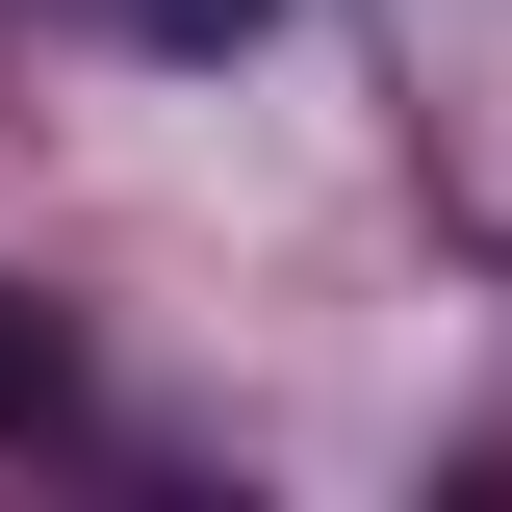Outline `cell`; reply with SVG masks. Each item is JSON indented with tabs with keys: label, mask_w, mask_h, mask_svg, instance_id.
Returning a JSON list of instances; mask_svg holds the SVG:
<instances>
[{
	"label": "cell",
	"mask_w": 512,
	"mask_h": 512,
	"mask_svg": "<svg viewBox=\"0 0 512 512\" xmlns=\"http://www.w3.org/2000/svg\"><path fill=\"white\" fill-rule=\"evenodd\" d=\"M128 52H256V26H282V0H103Z\"/></svg>",
	"instance_id": "obj_1"
},
{
	"label": "cell",
	"mask_w": 512,
	"mask_h": 512,
	"mask_svg": "<svg viewBox=\"0 0 512 512\" xmlns=\"http://www.w3.org/2000/svg\"><path fill=\"white\" fill-rule=\"evenodd\" d=\"M26 410H52V308L0 282V436H26Z\"/></svg>",
	"instance_id": "obj_2"
}]
</instances>
